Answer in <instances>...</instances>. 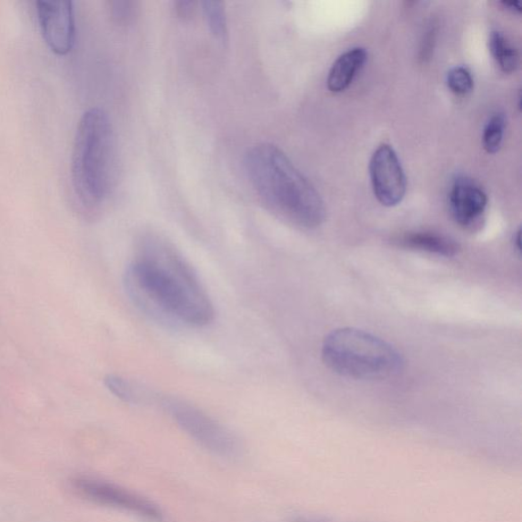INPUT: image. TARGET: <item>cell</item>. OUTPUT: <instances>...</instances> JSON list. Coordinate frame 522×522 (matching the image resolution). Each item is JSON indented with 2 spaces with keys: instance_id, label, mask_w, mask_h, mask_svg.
Masks as SVG:
<instances>
[{
  "instance_id": "cell-1",
  "label": "cell",
  "mask_w": 522,
  "mask_h": 522,
  "mask_svg": "<svg viewBox=\"0 0 522 522\" xmlns=\"http://www.w3.org/2000/svg\"><path fill=\"white\" fill-rule=\"evenodd\" d=\"M125 286L131 299L158 322L205 326L214 321L213 303L195 269L157 234L140 238Z\"/></svg>"
},
{
  "instance_id": "cell-2",
  "label": "cell",
  "mask_w": 522,
  "mask_h": 522,
  "mask_svg": "<svg viewBox=\"0 0 522 522\" xmlns=\"http://www.w3.org/2000/svg\"><path fill=\"white\" fill-rule=\"evenodd\" d=\"M246 171L261 204L281 221L316 229L326 217L321 196L279 147L260 143L246 156Z\"/></svg>"
},
{
  "instance_id": "cell-3",
  "label": "cell",
  "mask_w": 522,
  "mask_h": 522,
  "mask_svg": "<svg viewBox=\"0 0 522 522\" xmlns=\"http://www.w3.org/2000/svg\"><path fill=\"white\" fill-rule=\"evenodd\" d=\"M116 170L114 125L104 109L84 113L75 129L71 178L75 196L87 209L103 206L111 196Z\"/></svg>"
},
{
  "instance_id": "cell-4",
  "label": "cell",
  "mask_w": 522,
  "mask_h": 522,
  "mask_svg": "<svg viewBox=\"0 0 522 522\" xmlns=\"http://www.w3.org/2000/svg\"><path fill=\"white\" fill-rule=\"evenodd\" d=\"M322 356L334 373L358 381L386 380L403 367L400 353L391 344L355 327L336 328L328 334Z\"/></svg>"
},
{
  "instance_id": "cell-5",
  "label": "cell",
  "mask_w": 522,
  "mask_h": 522,
  "mask_svg": "<svg viewBox=\"0 0 522 522\" xmlns=\"http://www.w3.org/2000/svg\"><path fill=\"white\" fill-rule=\"evenodd\" d=\"M161 406L185 434L213 456L230 460L241 457L242 445L238 437L206 412L172 396H165Z\"/></svg>"
},
{
  "instance_id": "cell-6",
  "label": "cell",
  "mask_w": 522,
  "mask_h": 522,
  "mask_svg": "<svg viewBox=\"0 0 522 522\" xmlns=\"http://www.w3.org/2000/svg\"><path fill=\"white\" fill-rule=\"evenodd\" d=\"M72 490L89 502L131 513L149 521L161 522L164 513L158 505L125 487L89 476L71 479Z\"/></svg>"
},
{
  "instance_id": "cell-7",
  "label": "cell",
  "mask_w": 522,
  "mask_h": 522,
  "mask_svg": "<svg viewBox=\"0 0 522 522\" xmlns=\"http://www.w3.org/2000/svg\"><path fill=\"white\" fill-rule=\"evenodd\" d=\"M370 181L380 204L393 207L401 204L407 195V181L397 154L392 146H378L370 158Z\"/></svg>"
},
{
  "instance_id": "cell-8",
  "label": "cell",
  "mask_w": 522,
  "mask_h": 522,
  "mask_svg": "<svg viewBox=\"0 0 522 522\" xmlns=\"http://www.w3.org/2000/svg\"><path fill=\"white\" fill-rule=\"evenodd\" d=\"M36 13L42 37L50 50L57 55L70 54L75 40L74 4L65 0H39Z\"/></svg>"
},
{
  "instance_id": "cell-9",
  "label": "cell",
  "mask_w": 522,
  "mask_h": 522,
  "mask_svg": "<svg viewBox=\"0 0 522 522\" xmlns=\"http://www.w3.org/2000/svg\"><path fill=\"white\" fill-rule=\"evenodd\" d=\"M449 208L454 220L471 228L485 213L487 197L481 186L467 176H457L449 192Z\"/></svg>"
},
{
  "instance_id": "cell-10",
  "label": "cell",
  "mask_w": 522,
  "mask_h": 522,
  "mask_svg": "<svg viewBox=\"0 0 522 522\" xmlns=\"http://www.w3.org/2000/svg\"><path fill=\"white\" fill-rule=\"evenodd\" d=\"M366 60L367 52L362 47L352 48L336 58L327 75L328 90L335 94L346 90Z\"/></svg>"
},
{
  "instance_id": "cell-11",
  "label": "cell",
  "mask_w": 522,
  "mask_h": 522,
  "mask_svg": "<svg viewBox=\"0 0 522 522\" xmlns=\"http://www.w3.org/2000/svg\"><path fill=\"white\" fill-rule=\"evenodd\" d=\"M396 246L402 248L425 251L428 254L445 257L458 256V244L443 235L428 232L407 233L395 239Z\"/></svg>"
},
{
  "instance_id": "cell-12",
  "label": "cell",
  "mask_w": 522,
  "mask_h": 522,
  "mask_svg": "<svg viewBox=\"0 0 522 522\" xmlns=\"http://www.w3.org/2000/svg\"><path fill=\"white\" fill-rule=\"evenodd\" d=\"M490 50L495 61L505 74L515 73L519 66V55L515 46L501 32L494 31L490 36Z\"/></svg>"
},
{
  "instance_id": "cell-13",
  "label": "cell",
  "mask_w": 522,
  "mask_h": 522,
  "mask_svg": "<svg viewBox=\"0 0 522 522\" xmlns=\"http://www.w3.org/2000/svg\"><path fill=\"white\" fill-rule=\"evenodd\" d=\"M105 385L109 392L125 403L139 404L146 402L149 396L140 386L116 375H107Z\"/></svg>"
},
{
  "instance_id": "cell-14",
  "label": "cell",
  "mask_w": 522,
  "mask_h": 522,
  "mask_svg": "<svg viewBox=\"0 0 522 522\" xmlns=\"http://www.w3.org/2000/svg\"><path fill=\"white\" fill-rule=\"evenodd\" d=\"M507 119L501 113H496L487 121L483 134V146L487 154L498 153L504 136Z\"/></svg>"
},
{
  "instance_id": "cell-15",
  "label": "cell",
  "mask_w": 522,
  "mask_h": 522,
  "mask_svg": "<svg viewBox=\"0 0 522 522\" xmlns=\"http://www.w3.org/2000/svg\"><path fill=\"white\" fill-rule=\"evenodd\" d=\"M202 10L213 35L216 39L225 40L228 34V26L224 5L220 2H205L202 3Z\"/></svg>"
},
{
  "instance_id": "cell-16",
  "label": "cell",
  "mask_w": 522,
  "mask_h": 522,
  "mask_svg": "<svg viewBox=\"0 0 522 522\" xmlns=\"http://www.w3.org/2000/svg\"><path fill=\"white\" fill-rule=\"evenodd\" d=\"M447 85L457 95H466L473 91V75L465 66H456L447 75Z\"/></svg>"
},
{
  "instance_id": "cell-17",
  "label": "cell",
  "mask_w": 522,
  "mask_h": 522,
  "mask_svg": "<svg viewBox=\"0 0 522 522\" xmlns=\"http://www.w3.org/2000/svg\"><path fill=\"white\" fill-rule=\"evenodd\" d=\"M109 11L115 22L125 25L134 19L137 7L133 2H112L109 3Z\"/></svg>"
},
{
  "instance_id": "cell-18",
  "label": "cell",
  "mask_w": 522,
  "mask_h": 522,
  "mask_svg": "<svg viewBox=\"0 0 522 522\" xmlns=\"http://www.w3.org/2000/svg\"><path fill=\"white\" fill-rule=\"evenodd\" d=\"M436 35H437L436 26L435 25H431V26L427 28L425 34V37L422 42V47H420L419 56L420 60H422L423 62H426L427 60H428V58H431L435 46Z\"/></svg>"
},
{
  "instance_id": "cell-19",
  "label": "cell",
  "mask_w": 522,
  "mask_h": 522,
  "mask_svg": "<svg viewBox=\"0 0 522 522\" xmlns=\"http://www.w3.org/2000/svg\"><path fill=\"white\" fill-rule=\"evenodd\" d=\"M176 13L182 19H188L196 11V3L186 2V0H182V2L176 3Z\"/></svg>"
},
{
  "instance_id": "cell-20",
  "label": "cell",
  "mask_w": 522,
  "mask_h": 522,
  "mask_svg": "<svg viewBox=\"0 0 522 522\" xmlns=\"http://www.w3.org/2000/svg\"><path fill=\"white\" fill-rule=\"evenodd\" d=\"M501 5L505 8V10H507L513 14L519 15L522 11L519 2H513V0H511V2H507V0H504V2L501 3Z\"/></svg>"
},
{
  "instance_id": "cell-21",
  "label": "cell",
  "mask_w": 522,
  "mask_h": 522,
  "mask_svg": "<svg viewBox=\"0 0 522 522\" xmlns=\"http://www.w3.org/2000/svg\"><path fill=\"white\" fill-rule=\"evenodd\" d=\"M520 239H521V230L519 229V230L517 232V235H516V237H515V240H516V243H517V249L519 252L521 251V242H520Z\"/></svg>"
},
{
  "instance_id": "cell-22",
  "label": "cell",
  "mask_w": 522,
  "mask_h": 522,
  "mask_svg": "<svg viewBox=\"0 0 522 522\" xmlns=\"http://www.w3.org/2000/svg\"><path fill=\"white\" fill-rule=\"evenodd\" d=\"M292 522H314V521L305 519V518H297V519L293 520Z\"/></svg>"
}]
</instances>
